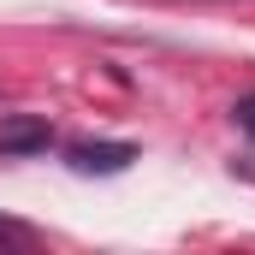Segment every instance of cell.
Returning a JSON list of instances; mask_svg holds the SVG:
<instances>
[{
  "mask_svg": "<svg viewBox=\"0 0 255 255\" xmlns=\"http://www.w3.org/2000/svg\"><path fill=\"white\" fill-rule=\"evenodd\" d=\"M54 142V125L36 119V113H12L0 119V160H18V154H42Z\"/></svg>",
  "mask_w": 255,
  "mask_h": 255,
  "instance_id": "cell-1",
  "label": "cell"
},
{
  "mask_svg": "<svg viewBox=\"0 0 255 255\" xmlns=\"http://www.w3.org/2000/svg\"><path fill=\"white\" fill-rule=\"evenodd\" d=\"M65 160L77 172H125L130 160H136V142H71Z\"/></svg>",
  "mask_w": 255,
  "mask_h": 255,
  "instance_id": "cell-2",
  "label": "cell"
},
{
  "mask_svg": "<svg viewBox=\"0 0 255 255\" xmlns=\"http://www.w3.org/2000/svg\"><path fill=\"white\" fill-rule=\"evenodd\" d=\"M232 119H238V130H250V136H255V95H238Z\"/></svg>",
  "mask_w": 255,
  "mask_h": 255,
  "instance_id": "cell-3",
  "label": "cell"
},
{
  "mask_svg": "<svg viewBox=\"0 0 255 255\" xmlns=\"http://www.w3.org/2000/svg\"><path fill=\"white\" fill-rule=\"evenodd\" d=\"M0 244H30V226H18V220L0 214Z\"/></svg>",
  "mask_w": 255,
  "mask_h": 255,
  "instance_id": "cell-4",
  "label": "cell"
},
{
  "mask_svg": "<svg viewBox=\"0 0 255 255\" xmlns=\"http://www.w3.org/2000/svg\"><path fill=\"white\" fill-rule=\"evenodd\" d=\"M238 172H244V178H255V154H244V160H238Z\"/></svg>",
  "mask_w": 255,
  "mask_h": 255,
  "instance_id": "cell-5",
  "label": "cell"
}]
</instances>
